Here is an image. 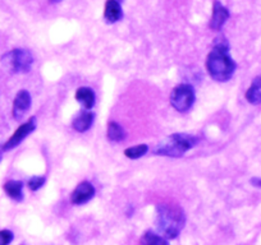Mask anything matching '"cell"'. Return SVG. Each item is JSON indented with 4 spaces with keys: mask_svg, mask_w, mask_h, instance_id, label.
I'll return each instance as SVG.
<instances>
[{
    "mask_svg": "<svg viewBox=\"0 0 261 245\" xmlns=\"http://www.w3.org/2000/svg\"><path fill=\"white\" fill-rule=\"evenodd\" d=\"M236 67V62L229 55L228 41L224 37H218L206 59V69L210 77L217 82H227L233 77Z\"/></svg>",
    "mask_w": 261,
    "mask_h": 245,
    "instance_id": "6da1fadb",
    "label": "cell"
},
{
    "mask_svg": "<svg viewBox=\"0 0 261 245\" xmlns=\"http://www.w3.org/2000/svg\"><path fill=\"white\" fill-rule=\"evenodd\" d=\"M185 224L186 216L180 207L174 204H159L156 207L155 225L165 239H175L183 230Z\"/></svg>",
    "mask_w": 261,
    "mask_h": 245,
    "instance_id": "7a4b0ae2",
    "label": "cell"
},
{
    "mask_svg": "<svg viewBox=\"0 0 261 245\" xmlns=\"http://www.w3.org/2000/svg\"><path fill=\"white\" fill-rule=\"evenodd\" d=\"M199 138L187 133H174L158 144L154 154L165 157H182L191 148L197 146Z\"/></svg>",
    "mask_w": 261,
    "mask_h": 245,
    "instance_id": "3957f363",
    "label": "cell"
},
{
    "mask_svg": "<svg viewBox=\"0 0 261 245\" xmlns=\"http://www.w3.org/2000/svg\"><path fill=\"white\" fill-rule=\"evenodd\" d=\"M2 63L12 73H27L31 71V67L34 64V56L29 50L14 49L7 52L2 57Z\"/></svg>",
    "mask_w": 261,
    "mask_h": 245,
    "instance_id": "277c9868",
    "label": "cell"
},
{
    "mask_svg": "<svg viewBox=\"0 0 261 245\" xmlns=\"http://www.w3.org/2000/svg\"><path fill=\"white\" fill-rule=\"evenodd\" d=\"M195 88L190 83H180L173 88L170 94V104L178 112L190 111L195 104Z\"/></svg>",
    "mask_w": 261,
    "mask_h": 245,
    "instance_id": "5b68a950",
    "label": "cell"
},
{
    "mask_svg": "<svg viewBox=\"0 0 261 245\" xmlns=\"http://www.w3.org/2000/svg\"><path fill=\"white\" fill-rule=\"evenodd\" d=\"M37 127V119L35 116L30 117L26 122H23L22 126L18 127L16 132L13 133V136L3 144V151H11V149L16 148L17 146L22 143L32 132H35Z\"/></svg>",
    "mask_w": 261,
    "mask_h": 245,
    "instance_id": "8992f818",
    "label": "cell"
},
{
    "mask_svg": "<svg viewBox=\"0 0 261 245\" xmlns=\"http://www.w3.org/2000/svg\"><path fill=\"white\" fill-rule=\"evenodd\" d=\"M95 193H96V191H95L94 186H92L91 182L82 181L76 187V189H74L73 193H72L71 201L72 203L76 204V206L86 204L87 202H90L94 198Z\"/></svg>",
    "mask_w": 261,
    "mask_h": 245,
    "instance_id": "52a82bcc",
    "label": "cell"
},
{
    "mask_svg": "<svg viewBox=\"0 0 261 245\" xmlns=\"http://www.w3.org/2000/svg\"><path fill=\"white\" fill-rule=\"evenodd\" d=\"M31 107V95L26 89H22L17 94L16 99L13 102V117L16 120H22L26 112L29 111Z\"/></svg>",
    "mask_w": 261,
    "mask_h": 245,
    "instance_id": "ba28073f",
    "label": "cell"
},
{
    "mask_svg": "<svg viewBox=\"0 0 261 245\" xmlns=\"http://www.w3.org/2000/svg\"><path fill=\"white\" fill-rule=\"evenodd\" d=\"M228 18H229V11L220 2L215 0L214 4H213L212 18L209 22L210 28L214 29V31H220L225 22L228 21Z\"/></svg>",
    "mask_w": 261,
    "mask_h": 245,
    "instance_id": "9c48e42d",
    "label": "cell"
},
{
    "mask_svg": "<svg viewBox=\"0 0 261 245\" xmlns=\"http://www.w3.org/2000/svg\"><path fill=\"white\" fill-rule=\"evenodd\" d=\"M95 120V114L90 110H81L76 116L72 120V127H73L74 131L80 132V133H85V132L89 131L92 127Z\"/></svg>",
    "mask_w": 261,
    "mask_h": 245,
    "instance_id": "30bf717a",
    "label": "cell"
},
{
    "mask_svg": "<svg viewBox=\"0 0 261 245\" xmlns=\"http://www.w3.org/2000/svg\"><path fill=\"white\" fill-rule=\"evenodd\" d=\"M123 18V11L118 0H107L104 8V19L108 23H117Z\"/></svg>",
    "mask_w": 261,
    "mask_h": 245,
    "instance_id": "8fae6325",
    "label": "cell"
},
{
    "mask_svg": "<svg viewBox=\"0 0 261 245\" xmlns=\"http://www.w3.org/2000/svg\"><path fill=\"white\" fill-rule=\"evenodd\" d=\"M3 189L7 196L13 201H23V182L21 180H8L3 186Z\"/></svg>",
    "mask_w": 261,
    "mask_h": 245,
    "instance_id": "7c38bea8",
    "label": "cell"
},
{
    "mask_svg": "<svg viewBox=\"0 0 261 245\" xmlns=\"http://www.w3.org/2000/svg\"><path fill=\"white\" fill-rule=\"evenodd\" d=\"M76 100L82 105V107L86 110H91L96 102L95 92L89 87H80L76 91Z\"/></svg>",
    "mask_w": 261,
    "mask_h": 245,
    "instance_id": "4fadbf2b",
    "label": "cell"
},
{
    "mask_svg": "<svg viewBox=\"0 0 261 245\" xmlns=\"http://www.w3.org/2000/svg\"><path fill=\"white\" fill-rule=\"evenodd\" d=\"M246 100L251 105L261 104V76L256 77L251 83L250 88L246 91Z\"/></svg>",
    "mask_w": 261,
    "mask_h": 245,
    "instance_id": "5bb4252c",
    "label": "cell"
},
{
    "mask_svg": "<svg viewBox=\"0 0 261 245\" xmlns=\"http://www.w3.org/2000/svg\"><path fill=\"white\" fill-rule=\"evenodd\" d=\"M108 139L110 142H114V143H118V142H122L123 139H125V131L123 129L122 126H119L118 122L115 121H110L108 124Z\"/></svg>",
    "mask_w": 261,
    "mask_h": 245,
    "instance_id": "9a60e30c",
    "label": "cell"
},
{
    "mask_svg": "<svg viewBox=\"0 0 261 245\" xmlns=\"http://www.w3.org/2000/svg\"><path fill=\"white\" fill-rule=\"evenodd\" d=\"M141 245H169V242L164 236L149 230L142 235Z\"/></svg>",
    "mask_w": 261,
    "mask_h": 245,
    "instance_id": "2e32d148",
    "label": "cell"
},
{
    "mask_svg": "<svg viewBox=\"0 0 261 245\" xmlns=\"http://www.w3.org/2000/svg\"><path fill=\"white\" fill-rule=\"evenodd\" d=\"M147 152H149V146H147V144H137V146L125 148L124 156L130 160H137L144 157Z\"/></svg>",
    "mask_w": 261,
    "mask_h": 245,
    "instance_id": "e0dca14e",
    "label": "cell"
},
{
    "mask_svg": "<svg viewBox=\"0 0 261 245\" xmlns=\"http://www.w3.org/2000/svg\"><path fill=\"white\" fill-rule=\"evenodd\" d=\"M45 182H46V177L45 176H32L27 181V186L32 192H36L44 187Z\"/></svg>",
    "mask_w": 261,
    "mask_h": 245,
    "instance_id": "ac0fdd59",
    "label": "cell"
},
{
    "mask_svg": "<svg viewBox=\"0 0 261 245\" xmlns=\"http://www.w3.org/2000/svg\"><path fill=\"white\" fill-rule=\"evenodd\" d=\"M14 239L11 230H0V245H9Z\"/></svg>",
    "mask_w": 261,
    "mask_h": 245,
    "instance_id": "d6986e66",
    "label": "cell"
},
{
    "mask_svg": "<svg viewBox=\"0 0 261 245\" xmlns=\"http://www.w3.org/2000/svg\"><path fill=\"white\" fill-rule=\"evenodd\" d=\"M251 184H252L253 187L261 188V177H253V179H251Z\"/></svg>",
    "mask_w": 261,
    "mask_h": 245,
    "instance_id": "ffe728a7",
    "label": "cell"
},
{
    "mask_svg": "<svg viewBox=\"0 0 261 245\" xmlns=\"http://www.w3.org/2000/svg\"><path fill=\"white\" fill-rule=\"evenodd\" d=\"M53 4H57V3H60V2H63V0H50Z\"/></svg>",
    "mask_w": 261,
    "mask_h": 245,
    "instance_id": "44dd1931",
    "label": "cell"
},
{
    "mask_svg": "<svg viewBox=\"0 0 261 245\" xmlns=\"http://www.w3.org/2000/svg\"><path fill=\"white\" fill-rule=\"evenodd\" d=\"M3 151V144H0V152Z\"/></svg>",
    "mask_w": 261,
    "mask_h": 245,
    "instance_id": "7402d4cb",
    "label": "cell"
},
{
    "mask_svg": "<svg viewBox=\"0 0 261 245\" xmlns=\"http://www.w3.org/2000/svg\"><path fill=\"white\" fill-rule=\"evenodd\" d=\"M2 159H3V156H2V155H0V161H2Z\"/></svg>",
    "mask_w": 261,
    "mask_h": 245,
    "instance_id": "603a6c76",
    "label": "cell"
},
{
    "mask_svg": "<svg viewBox=\"0 0 261 245\" xmlns=\"http://www.w3.org/2000/svg\"><path fill=\"white\" fill-rule=\"evenodd\" d=\"M118 2H119V3H120V2H122V0H118Z\"/></svg>",
    "mask_w": 261,
    "mask_h": 245,
    "instance_id": "cb8c5ba5",
    "label": "cell"
}]
</instances>
